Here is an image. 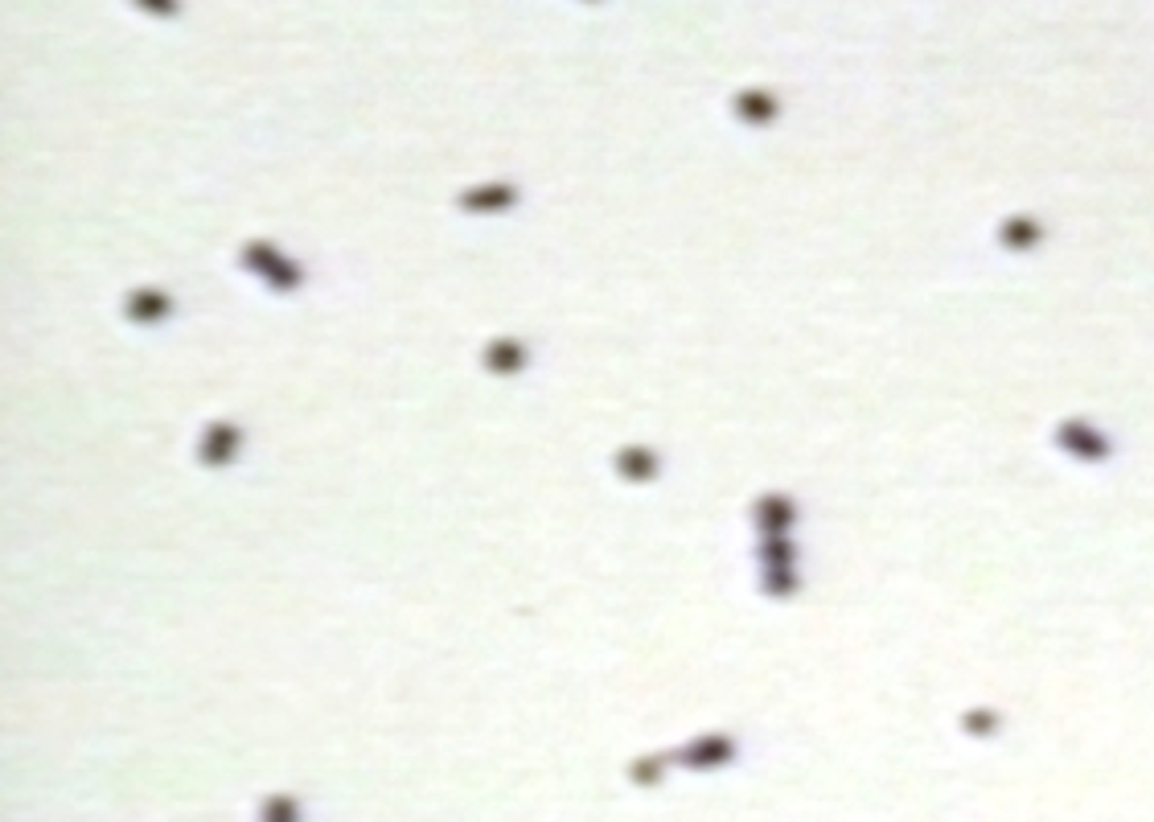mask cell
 Returning a JSON list of instances; mask_svg holds the SVG:
<instances>
[{"instance_id": "6da1fadb", "label": "cell", "mask_w": 1154, "mask_h": 822, "mask_svg": "<svg viewBox=\"0 0 1154 822\" xmlns=\"http://www.w3.org/2000/svg\"><path fill=\"white\" fill-rule=\"evenodd\" d=\"M268 806H271V822H292V814H296V806H292V802L288 798H271L268 802Z\"/></svg>"}, {"instance_id": "7a4b0ae2", "label": "cell", "mask_w": 1154, "mask_h": 822, "mask_svg": "<svg viewBox=\"0 0 1154 822\" xmlns=\"http://www.w3.org/2000/svg\"><path fill=\"white\" fill-rule=\"evenodd\" d=\"M140 4H148V9H160V12H173V0H140Z\"/></svg>"}]
</instances>
